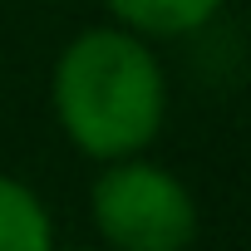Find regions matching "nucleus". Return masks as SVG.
<instances>
[{"label":"nucleus","instance_id":"obj_3","mask_svg":"<svg viewBox=\"0 0 251 251\" xmlns=\"http://www.w3.org/2000/svg\"><path fill=\"white\" fill-rule=\"evenodd\" d=\"M226 0H103L113 25L133 30L143 40H182L207 30L222 15Z\"/></svg>","mask_w":251,"mask_h":251},{"label":"nucleus","instance_id":"obj_5","mask_svg":"<svg viewBox=\"0 0 251 251\" xmlns=\"http://www.w3.org/2000/svg\"><path fill=\"white\" fill-rule=\"evenodd\" d=\"M54 251H59V246H54ZM69 251H99V246H69Z\"/></svg>","mask_w":251,"mask_h":251},{"label":"nucleus","instance_id":"obj_2","mask_svg":"<svg viewBox=\"0 0 251 251\" xmlns=\"http://www.w3.org/2000/svg\"><path fill=\"white\" fill-rule=\"evenodd\" d=\"M89 217L108 251H187L197 241V202L187 182L143 153L103 163L89 187Z\"/></svg>","mask_w":251,"mask_h":251},{"label":"nucleus","instance_id":"obj_1","mask_svg":"<svg viewBox=\"0 0 251 251\" xmlns=\"http://www.w3.org/2000/svg\"><path fill=\"white\" fill-rule=\"evenodd\" d=\"M50 108L64 138L94 163L148 153L168 123V74L153 40L123 25L79 30L54 59Z\"/></svg>","mask_w":251,"mask_h":251},{"label":"nucleus","instance_id":"obj_4","mask_svg":"<svg viewBox=\"0 0 251 251\" xmlns=\"http://www.w3.org/2000/svg\"><path fill=\"white\" fill-rule=\"evenodd\" d=\"M0 251H54V217L45 197L10 173H0Z\"/></svg>","mask_w":251,"mask_h":251}]
</instances>
